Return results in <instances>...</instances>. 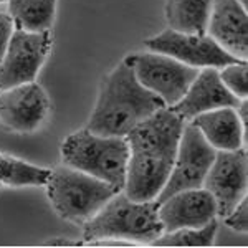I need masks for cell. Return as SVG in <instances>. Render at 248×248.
Masks as SVG:
<instances>
[{
  "label": "cell",
  "instance_id": "cell-13",
  "mask_svg": "<svg viewBox=\"0 0 248 248\" xmlns=\"http://www.w3.org/2000/svg\"><path fill=\"white\" fill-rule=\"evenodd\" d=\"M242 99L233 96L222 83L217 68H201L186 94L174 106H167L186 123L195 116L218 108H237Z\"/></svg>",
  "mask_w": 248,
  "mask_h": 248
},
{
  "label": "cell",
  "instance_id": "cell-15",
  "mask_svg": "<svg viewBox=\"0 0 248 248\" xmlns=\"http://www.w3.org/2000/svg\"><path fill=\"white\" fill-rule=\"evenodd\" d=\"M194 124L215 151H235L245 146L247 133L235 108H218L195 116Z\"/></svg>",
  "mask_w": 248,
  "mask_h": 248
},
{
  "label": "cell",
  "instance_id": "cell-20",
  "mask_svg": "<svg viewBox=\"0 0 248 248\" xmlns=\"http://www.w3.org/2000/svg\"><path fill=\"white\" fill-rule=\"evenodd\" d=\"M220 79L227 90L238 99L248 98V68L247 62H237L227 65L218 71Z\"/></svg>",
  "mask_w": 248,
  "mask_h": 248
},
{
  "label": "cell",
  "instance_id": "cell-4",
  "mask_svg": "<svg viewBox=\"0 0 248 248\" xmlns=\"http://www.w3.org/2000/svg\"><path fill=\"white\" fill-rule=\"evenodd\" d=\"M63 164L93 175L123 190L126 184L129 147L126 138L99 136L90 129H79L62 142Z\"/></svg>",
  "mask_w": 248,
  "mask_h": 248
},
{
  "label": "cell",
  "instance_id": "cell-21",
  "mask_svg": "<svg viewBox=\"0 0 248 248\" xmlns=\"http://www.w3.org/2000/svg\"><path fill=\"white\" fill-rule=\"evenodd\" d=\"M223 223L229 229L235 232H247L248 230V201L247 197L242 199L237 207L223 217Z\"/></svg>",
  "mask_w": 248,
  "mask_h": 248
},
{
  "label": "cell",
  "instance_id": "cell-3",
  "mask_svg": "<svg viewBox=\"0 0 248 248\" xmlns=\"http://www.w3.org/2000/svg\"><path fill=\"white\" fill-rule=\"evenodd\" d=\"M162 232L157 201H133L121 190L83 223V243L118 238L134 245H149Z\"/></svg>",
  "mask_w": 248,
  "mask_h": 248
},
{
  "label": "cell",
  "instance_id": "cell-23",
  "mask_svg": "<svg viewBox=\"0 0 248 248\" xmlns=\"http://www.w3.org/2000/svg\"><path fill=\"white\" fill-rule=\"evenodd\" d=\"M46 245H53V247H58V245L70 247V245H83V242H68V240H51V242H48Z\"/></svg>",
  "mask_w": 248,
  "mask_h": 248
},
{
  "label": "cell",
  "instance_id": "cell-10",
  "mask_svg": "<svg viewBox=\"0 0 248 248\" xmlns=\"http://www.w3.org/2000/svg\"><path fill=\"white\" fill-rule=\"evenodd\" d=\"M248 161L247 147L235 151H217L202 187L209 190L217 205V215L225 217L247 197Z\"/></svg>",
  "mask_w": 248,
  "mask_h": 248
},
{
  "label": "cell",
  "instance_id": "cell-14",
  "mask_svg": "<svg viewBox=\"0 0 248 248\" xmlns=\"http://www.w3.org/2000/svg\"><path fill=\"white\" fill-rule=\"evenodd\" d=\"M157 215L164 232L202 227L217 217V205L203 187L187 189L157 203Z\"/></svg>",
  "mask_w": 248,
  "mask_h": 248
},
{
  "label": "cell",
  "instance_id": "cell-5",
  "mask_svg": "<svg viewBox=\"0 0 248 248\" xmlns=\"http://www.w3.org/2000/svg\"><path fill=\"white\" fill-rule=\"evenodd\" d=\"M45 187L55 212L63 220L77 225L88 222L111 197L121 192L66 164L50 170Z\"/></svg>",
  "mask_w": 248,
  "mask_h": 248
},
{
  "label": "cell",
  "instance_id": "cell-6",
  "mask_svg": "<svg viewBox=\"0 0 248 248\" xmlns=\"http://www.w3.org/2000/svg\"><path fill=\"white\" fill-rule=\"evenodd\" d=\"M124 60L133 68L138 81L151 93L159 96L166 106H174L199 75L197 68L151 50L131 53Z\"/></svg>",
  "mask_w": 248,
  "mask_h": 248
},
{
  "label": "cell",
  "instance_id": "cell-12",
  "mask_svg": "<svg viewBox=\"0 0 248 248\" xmlns=\"http://www.w3.org/2000/svg\"><path fill=\"white\" fill-rule=\"evenodd\" d=\"M207 35L237 60L248 58V17L240 0H214Z\"/></svg>",
  "mask_w": 248,
  "mask_h": 248
},
{
  "label": "cell",
  "instance_id": "cell-19",
  "mask_svg": "<svg viewBox=\"0 0 248 248\" xmlns=\"http://www.w3.org/2000/svg\"><path fill=\"white\" fill-rule=\"evenodd\" d=\"M217 220L202 227H186L170 232H162L151 245L154 247H210L217 233Z\"/></svg>",
  "mask_w": 248,
  "mask_h": 248
},
{
  "label": "cell",
  "instance_id": "cell-1",
  "mask_svg": "<svg viewBox=\"0 0 248 248\" xmlns=\"http://www.w3.org/2000/svg\"><path fill=\"white\" fill-rule=\"evenodd\" d=\"M186 121L161 108L127 133L129 147L124 194L133 201H154L169 177Z\"/></svg>",
  "mask_w": 248,
  "mask_h": 248
},
{
  "label": "cell",
  "instance_id": "cell-7",
  "mask_svg": "<svg viewBox=\"0 0 248 248\" xmlns=\"http://www.w3.org/2000/svg\"><path fill=\"white\" fill-rule=\"evenodd\" d=\"M217 151L203 139L201 131L190 123H186L179 141L177 154L172 170L155 201L162 202L167 197L187 189L202 187Z\"/></svg>",
  "mask_w": 248,
  "mask_h": 248
},
{
  "label": "cell",
  "instance_id": "cell-22",
  "mask_svg": "<svg viewBox=\"0 0 248 248\" xmlns=\"http://www.w3.org/2000/svg\"><path fill=\"white\" fill-rule=\"evenodd\" d=\"M15 25L14 20L10 18L9 14H0V63L3 60V55L7 51V46L10 43V38L14 35Z\"/></svg>",
  "mask_w": 248,
  "mask_h": 248
},
{
  "label": "cell",
  "instance_id": "cell-25",
  "mask_svg": "<svg viewBox=\"0 0 248 248\" xmlns=\"http://www.w3.org/2000/svg\"><path fill=\"white\" fill-rule=\"evenodd\" d=\"M2 2H5V0H0V3H2Z\"/></svg>",
  "mask_w": 248,
  "mask_h": 248
},
{
  "label": "cell",
  "instance_id": "cell-18",
  "mask_svg": "<svg viewBox=\"0 0 248 248\" xmlns=\"http://www.w3.org/2000/svg\"><path fill=\"white\" fill-rule=\"evenodd\" d=\"M50 170L29 164L14 155L0 153V184L10 187H38L45 186Z\"/></svg>",
  "mask_w": 248,
  "mask_h": 248
},
{
  "label": "cell",
  "instance_id": "cell-9",
  "mask_svg": "<svg viewBox=\"0 0 248 248\" xmlns=\"http://www.w3.org/2000/svg\"><path fill=\"white\" fill-rule=\"evenodd\" d=\"M146 48L155 53H164L192 68H223L242 62L227 53L209 35L182 33L175 30H164L144 42Z\"/></svg>",
  "mask_w": 248,
  "mask_h": 248
},
{
  "label": "cell",
  "instance_id": "cell-17",
  "mask_svg": "<svg viewBox=\"0 0 248 248\" xmlns=\"http://www.w3.org/2000/svg\"><path fill=\"white\" fill-rule=\"evenodd\" d=\"M9 15L15 29L42 33L51 30L57 12V0H7Z\"/></svg>",
  "mask_w": 248,
  "mask_h": 248
},
{
  "label": "cell",
  "instance_id": "cell-16",
  "mask_svg": "<svg viewBox=\"0 0 248 248\" xmlns=\"http://www.w3.org/2000/svg\"><path fill=\"white\" fill-rule=\"evenodd\" d=\"M214 0H166L164 15L170 30L182 33H207Z\"/></svg>",
  "mask_w": 248,
  "mask_h": 248
},
{
  "label": "cell",
  "instance_id": "cell-8",
  "mask_svg": "<svg viewBox=\"0 0 248 248\" xmlns=\"http://www.w3.org/2000/svg\"><path fill=\"white\" fill-rule=\"evenodd\" d=\"M53 46L51 30L30 33L15 29L0 63V90L35 81Z\"/></svg>",
  "mask_w": 248,
  "mask_h": 248
},
{
  "label": "cell",
  "instance_id": "cell-11",
  "mask_svg": "<svg viewBox=\"0 0 248 248\" xmlns=\"http://www.w3.org/2000/svg\"><path fill=\"white\" fill-rule=\"evenodd\" d=\"M51 105L37 81L0 90V124L18 134H30L45 124Z\"/></svg>",
  "mask_w": 248,
  "mask_h": 248
},
{
  "label": "cell",
  "instance_id": "cell-24",
  "mask_svg": "<svg viewBox=\"0 0 248 248\" xmlns=\"http://www.w3.org/2000/svg\"><path fill=\"white\" fill-rule=\"evenodd\" d=\"M240 2H242V3H243V5H245V7H247V3H245V2H243V0H240Z\"/></svg>",
  "mask_w": 248,
  "mask_h": 248
},
{
  "label": "cell",
  "instance_id": "cell-2",
  "mask_svg": "<svg viewBox=\"0 0 248 248\" xmlns=\"http://www.w3.org/2000/svg\"><path fill=\"white\" fill-rule=\"evenodd\" d=\"M161 108H166L162 99L146 90L123 60L99 83L98 99L86 129L99 136L126 138L134 126Z\"/></svg>",
  "mask_w": 248,
  "mask_h": 248
}]
</instances>
